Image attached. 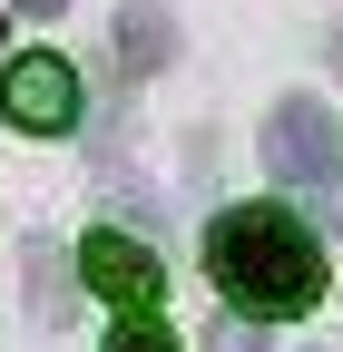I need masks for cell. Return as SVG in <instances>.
Masks as SVG:
<instances>
[{"label":"cell","instance_id":"1","mask_svg":"<svg viewBox=\"0 0 343 352\" xmlns=\"http://www.w3.org/2000/svg\"><path fill=\"white\" fill-rule=\"evenodd\" d=\"M206 274H216V294L245 323H284V314L324 303V245L284 206H226L206 226Z\"/></svg>","mask_w":343,"mask_h":352},{"label":"cell","instance_id":"2","mask_svg":"<svg viewBox=\"0 0 343 352\" xmlns=\"http://www.w3.org/2000/svg\"><path fill=\"white\" fill-rule=\"evenodd\" d=\"M265 166L314 206V226H343V196H333L343 138H333V108H324V98H284V108L265 118Z\"/></svg>","mask_w":343,"mask_h":352},{"label":"cell","instance_id":"3","mask_svg":"<svg viewBox=\"0 0 343 352\" xmlns=\"http://www.w3.org/2000/svg\"><path fill=\"white\" fill-rule=\"evenodd\" d=\"M0 118L20 127V138H69L79 127V69L59 50H30L0 69Z\"/></svg>","mask_w":343,"mask_h":352},{"label":"cell","instance_id":"4","mask_svg":"<svg viewBox=\"0 0 343 352\" xmlns=\"http://www.w3.org/2000/svg\"><path fill=\"white\" fill-rule=\"evenodd\" d=\"M79 274H89V294H108L118 314H157V294H167L157 254L127 245V235H89V245H79Z\"/></svg>","mask_w":343,"mask_h":352},{"label":"cell","instance_id":"5","mask_svg":"<svg viewBox=\"0 0 343 352\" xmlns=\"http://www.w3.org/2000/svg\"><path fill=\"white\" fill-rule=\"evenodd\" d=\"M108 39H118V69H127V78H147V69H167V59H177V20H167L157 0H127Z\"/></svg>","mask_w":343,"mask_h":352},{"label":"cell","instance_id":"6","mask_svg":"<svg viewBox=\"0 0 343 352\" xmlns=\"http://www.w3.org/2000/svg\"><path fill=\"white\" fill-rule=\"evenodd\" d=\"M79 284H89V274H79V254H59L50 235H30V314L50 323V333L79 314Z\"/></svg>","mask_w":343,"mask_h":352},{"label":"cell","instance_id":"7","mask_svg":"<svg viewBox=\"0 0 343 352\" xmlns=\"http://www.w3.org/2000/svg\"><path fill=\"white\" fill-rule=\"evenodd\" d=\"M108 352H177V333H167L157 314H118V333H108Z\"/></svg>","mask_w":343,"mask_h":352},{"label":"cell","instance_id":"8","mask_svg":"<svg viewBox=\"0 0 343 352\" xmlns=\"http://www.w3.org/2000/svg\"><path fill=\"white\" fill-rule=\"evenodd\" d=\"M206 352H265V333L236 314V323H216V333H206Z\"/></svg>","mask_w":343,"mask_h":352},{"label":"cell","instance_id":"9","mask_svg":"<svg viewBox=\"0 0 343 352\" xmlns=\"http://www.w3.org/2000/svg\"><path fill=\"white\" fill-rule=\"evenodd\" d=\"M20 10H30V20H59V10H69V0H20Z\"/></svg>","mask_w":343,"mask_h":352},{"label":"cell","instance_id":"10","mask_svg":"<svg viewBox=\"0 0 343 352\" xmlns=\"http://www.w3.org/2000/svg\"><path fill=\"white\" fill-rule=\"evenodd\" d=\"M333 69H343V30H333Z\"/></svg>","mask_w":343,"mask_h":352}]
</instances>
